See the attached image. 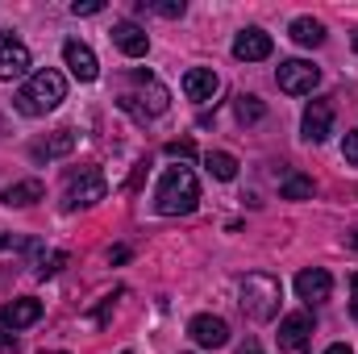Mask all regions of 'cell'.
<instances>
[{"instance_id": "cell-1", "label": "cell", "mask_w": 358, "mask_h": 354, "mask_svg": "<svg viewBox=\"0 0 358 354\" xmlns=\"http://www.w3.org/2000/svg\"><path fill=\"white\" fill-rule=\"evenodd\" d=\"M63 100H67V80H63L59 71L42 67V71H34V76L25 80V88L17 92V113H25V117H46V113L59 108Z\"/></svg>"}, {"instance_id": "cell-2", "label": "cell", "mask_w": 358, "mask_h": 354, "mask_svg": "<svg viewBox=\"0 0 358 354\" xmlns=\"http://www.w3.org/2000/svg\"><path fill=\"white\" fill-rule=\"evenodd\" d=\"M200 200V183H196V171L192 167H167L163 179H159V192H155V208L163 217H183L192 213Z\"/></svg>"}, {"instance_id": "cell-3", "label": "cell", "mask_w": 358, "mask_h": 354, "mask_svg": "<svg viewBox=\"0 0 358 354\" xmlns=\"http://www.w3.org/2000/svg\"><path fill=\"white\" fill-rule=\"evenodd\" d=\"M279 300H283V288H279L275 275L255 271V275L242 279V313H246L250 321H259V325L271 321V317L279 313Z\"/></svg>"}, {"instance_id": "cell-4", "label": "cell", "mask_w": 358, "mask_h": 354, "mask_svg": "<svg viewBox=\"0 0 358 354\" xmlns=\"http://www.w3.org/2000/svg\"><path fill=\"white\" fill-rule=\"evenodd\" d=\"M134 84H138V96H117V104H121L125 113H134L138 121L167 113V104H171V92L163 88L155 76H146V71H134Z\"/></svg>"}, {"instance_id": "cell-5", "label": "cell", "mask_w": 358, "mask_h": 354, "mask_svg": "<svg viewBox=\"0 0 358 354\" xmlns=\"http://www.w3.org/2000/svg\"><path fill=\"white\" fill-rule=\"evenodd\" d=\"M108 196V183L100 176V167H80L67 176V208H88V204H100Z\"/></svg>"}, {"instance_id": "cell-6", "label": "cell", "mask_w": 358, "mask_h": 354, "mask_svg": "<svg viewBox=\"0 0 358 354\" xmlns=\"http://www.w3.org/2000/svg\"><path fill=\"white\" fill-rule=\"evenodd\" d=\"M275 84H279V92H287V96H308V92L321 84V71L313 63H304V59H287V63H279Z\"/></svg>"}, {"instance_id": "cell-7", "label": "cell", "mask_w": 358, "mask_h": 354, "mask_svg": "<svg viewBox=\"0 0 358 354\" xmlns=\"http://www.w3.org/2000/svg\"><path fill=\"white\" fill-rule=\"evenodd\" d=\"M187 334H192V342H196V346H208V351H217V346H225V342H229V325H225L221 317H213V313L192 317V321H187Z\"/></svg>"}, {"instance_id": "cell-8", "label": "cell", "mask_w": 358, "mask_h": 354, "mask_svg": "<svg viewBox=\"0 0 358 354\" xmlns=\"http://www.w3.org/2000/svg\"><path fill=\"white\" fill-rule=\"evenodd\" d=\"M313 342V313H287L283 321H279V346L283 351H304Z\"/></svg>"}, {"instance_id": "cell-9", "label": "cell", "mask_w": 358, "mask_h": 354, "mask_svg": "<svg viewBox=\"0 0 358 354\" xmlns=\"http://www.w3.org/2000/svg\"><path fill=\"white\" fill-rule=\"evenodd\" d=\"M300 129H304L308 142H325L334 134V104L329 100H313L304 108V117H300Z\"/></svg>"}, {"instance_id": "cell-10", "label": "cell", "mask_w": 358, "mask_h": 354, "mask_svg": "<svg viewBox=\"0 0 358 354\" xmlns=\"http://www.w3.org/2000/svg\"><path fill=\"white\" fill-rule=\"evenodd\" d=\"M63 59H67V67H71V76L76 80H84L92 84L96 76H100V63H96V55H92L88 42H80V38H71V42H63Z\"/></svg>"}, {"instance_id": "cell-11", "label": "cell", "mask_w": 358, "mask_h": 354, "mask_svg": "<svg viewBox=\"0 0 358 354\" xmlns=\"http://www.w3.org/2000/svg\"><path fill=\"white\" fill-rule=\"evenodd\" d=\"M113 46H117L125 59H142V55L150 50V34H146L142 25H134V21H117V25H113Z\"/></svg>"}, {"instance_id": "cell-12", "label": "cell", "mask_w": 358, "mask_h": 354, "mask_svg": "<svg viewBox=\"0 0 358 354\" xmlns=\"http://www.w3.org/2000/svg\"><path fill=\"white\" fill-rule=\"evenodd\" d=\"M271 50H275V42L263 29H242L234 38V59H242V63H263V59H271Z\"/></svg>"}, {"instance_id": "cell-13", "label": "cell", "mask_w": 358, "mask_h": 354, "mask_svg": "<svg viewBox=\"0 0 358 354\" xmlns=\"http://www.w3.org/2000/svg\"><path fill=\"white\" fill-rule=\"evenodd\" d=\"M329 292H334V279H329V271H321V267H308V271H300V275H296V296H300V300H308V304H321V300H329Z\"/></svg>"}, {"instance_id": "cell-14", "label": "cell", "mask_w": 358, "mask_h": 354, "mask_svg": "<svg viewBox=\"0 0 358 354\" xmlns=\"http://www.w3.org/2000/svg\"><path fill=\"white\" fill-rule=\"evenodd\" d=\"M25 71H29V50H25V42L0 34V80H17V76H25Z\"/></svg>"}, {"instance_id": "cell-15", "label": "cell", "mask_w": 358, "mask_h": 354, "mask_svg": "<svg viewBox=\"0 0 358 354\" xmlns=\"http://www.w3.org/2000/svg\"><path fill=\"white\" fill-rule=\"evenodd\" d=\"M38 317H42V300H34V296L8 300V304L0 309V321H4V330H25V325H34Z\"/></svg>"}, {"instance_id": "cell-16", "label": "cell", "mask_w": 358, "mask_h": 354, "mask_svg": "<svg viewBox=\"0 0 358 354\" xmlns=\"http://www.w3.org/2000/svg\"><path fill=\"white\" fill-rule=\"evenodd\" d=\"M217 88H221V80H217L213 67H192V71L183 76V96H187V100H213Z\"/></svg>"}, {"instance_id": "cell-17", "label": "cell", "mask_w": 358, "mask_h": 354, "mask_svg": "<svg viewBox=\"0 0 358 354\" xmlns=\"http://www.w3.org/2000/svg\"><path fill=\"white\" fill-rule=\"evenodd\" d=\"M42 196H46L42 179H21V183H13V187H4V192H0V200H4L8 208H13V204H17V208H25V204H34V200H42Z\"/></svg>"}, {"instance_id": "cell-18", "label": "cell", "mask_w": 358, "mask_h": 354, "mask_svg": "<svg viewBox=\"0 0 358 354\" xmlns=\"http://www.w3.org/2000/svg\"><path fill=\"white\" fill-rule=\"evenodd\" d=\"M287 34H292L296 46H321V42H325V25H321L317 17H296Z\"/></svg>"}, {"instance_id": "cell-19", "label": "cell", "mask_w": 358, "mask_h": 354, "mask_svg": "<svg viewBox=\"0 0 358 354\" xmlns=\"http://www.w3.org/2000/svg\"><path fill=\"white\" fill-rule=\"evenodd\" d=\"M279 196L283 200H313V179L300 176V171H287L279 183Z\"/></svg>"}, {"instance_id": "cell-20", "label": "cell", "mask_w": 358, "mask_h": 354, "mask_svg": "<svg viewBox=\"0 0 358 354\" xmlns=\"http://www.w3.org/2000/svg\"><path fill=\"white\" fill-rule=\"evenodd\" d=\"M71 150H76V134H71V129H59V134H55L46 146H38L34 155H38V159H63V155H71Z\"/></svg>"}, {"instance_id": "cell-21", "label": "cell", "mask_w": 358, "mask_h": 354, "mask_svg": "<svg viewBox=\"0 0 358 354\" xmlns=\"http://www.w3.org/2000/svg\"><path fill=\"white\" fill-rule=\"evenodd\" d=\"M204 167H208L217 179H234L238 176V159L225 155V150H208V155H204Z\"/></svg>"}, {"instance_id": "cell-22", "label": "cell", "mask_w": 358, "mask_h": 354, "mask_svg": "<svg viewBox=\"0 0 358 354\" xmlns=\"http://www.w3.org/2000/svg\"><path fill=\"white\" fill-rule=\"evenodd\" d=\"M263 117H267V108H263L259 96H238V121L255 125V121H263Z\"/></svg>"}, {"instance_id": "cell-23", "label": "cell", "mask_w": 358, "mask_h": 354, "mask_svg": "<svg viewBox=\"0 0 358 354\" xmlns=\"http://www.w3.org/2000/svg\"><path fill=\"white\" fill-rule=\"evenodd\" d=\"M142 4H146L150 13L167 17V21H176V17H183V13H187V4H183V0H155V4H150V0H142Z\"/></svg>"}, {"instance_id": "cell-24", "label": "cell", "mask_w": 358, "mask_h": 354, "mask_svg": "<svg viewBox=\"0 0 358 354\" xmlns=\"http://www.w3.org/2000/svg\"><path fill=\"white\" fill-rule=\"evenodd\" d=\"M63 267H67V255H63V250H55V255H42V259H38V275H42V279H50V275H59Z\"/></svg>"}, {"instance_id": "cell-25", "label": "cell", "mask_w": 358, "mask_h": 354, "mask_svg": "<svg viewBox=\"0 0 358 354\" xmlns=\"http://www.w3.org/2000/svg\"><path fill=\"white\" fill-rule=\"evenodd\" d=\"M342 159L358 167V129H350V134H346V142H342Z\"/></svg>"}, {"instance_id": "cell-26", "label": "cell", "mask_w": 358, "mask_h": 354, "mask_svg": "<svg viewBox=\"0 0 358 354\" xmlns=\"http://www.w3.org/2000/svg\"><path fill=\"white\" fill-rule=\"evenodd\" d=\"M167 155H171V159H192V155H196V146H192L187 138H183V142H167Z\"/></svg>"}, {"instance_id": "cell-27", "label": "cell", "mask_w": 358, "mask_h": 354, "mask_svg": "<svg viewBox=\"0 0 358 354\" xmlns=\"http://www.w3.org/2000/svg\"><path fill=\"white\" fill-rule=\"evenodd\" d=\"M100 8H104V4H100V0H84V4H80V0H76V4H71V13H76V17H96V13H100Z\"/></svg>"}, {"instance_id": "cell-28", "label": "cell", "mask_w": 358, "mask_h": 354, "mask_svg": "<svg viewBox=\"0 0 358 354\" xmlns=\"http://www.w3.org/2000/svg\"><path fill=\"white\" fill-rule=\"evenodd\" d=\"M8 351H17V342H13V334L0 330V354H8Z\"/></svg>"}, {"instance_id": "cell-29", "label": "cell", "mask_w": 358, "mask_h": 354, "mask_svg": "<svg viewBox=\"0 0 358 354\" xmlns=\"http://www.w3.org/2000/svg\"><path fill=\"white\" fill-rule=\"evenodd\" d=\"M108 259H113V263H125V259H129V250H125V246H113V250H108Z\"/></svg>"}, {"instance_id": "cell-30", "label": "cell", "mask_w": 358, "mask_h": 354, "mask_svg": "<svg viewBox=\"0 0 358 354\" xmlns=\"http://www.w3.org/2000/svg\"><path fill=\"white\" fill-rule=\"evenodd\" d=\"M325 354H355V351H350L346 342H338V346H329V351H325Z\"/></svg>"}, {"instance_id": "cell-31", "label": "cell", "mask_w": 358, "mask_h": 354, "mask_svg": "<svg viewBox=\"0 0 358 354\" xmlns=\"http://www.w3.org/2000/svg\"><path fill=\"white\" fill-rule=\"evenodd\" d=\"M4 246H13V238H8V234H0V250H4Z\"/></svg>"}, {"instance_id": "cell-32", "label": "cell", "mask_w": 358, "mask_h": 354, "mask_svg": "<svg viewBox=\"0 0 358 354\" xmlns=\"http://www.w3.org/2000/svg\"><path fill=\"white\" fill-rule=\"evenodd\" d=\"M350 292H355V296H358V271H355V275H350Z\"/></svg>"}, {"instance_id": "cell-33", "label": "cell", "mask_w": 358, "mask_h": 354, "mask_svg": "<svg viewBox=\"0 0 358 354\" xmlns=\"http://www.w3.org/2000/svg\"><path fill=\"white\" fill-rule=\"evenodd\" d=\"M355 321H358V300H355Z\"/></svg>"}, {"instance_id": "cell-34", "label": "cell", "mask_w": 358, "mask_h": 354, "mask_svg": "<svg viewBox=\"0 0 358 354\" xmlns=\"http://www.w3.org/2000/svg\"><path fill=\"white\" fill-rule=\"evenodd\" d=\"M355 246H358V229H355Z\"/></svg>"}, {"instance_id": "cell-35", "label": "cell", "mask_w": 358, "mask_h": 354, "mask_svg": "<svg viewBox=\"0 0 358 354\" xmlns=\"http://www.w3.org/2000/svg\"><path fill=\"white\" fill-rule=\"evenodd\" d=\"M355 50H358V34H355Z\"/></svg>"}, {"instance_id": "cell-36", "label": "cell", "mask_w": 358, "mask_h": 354, "mask_svg": "<svg viewBox=\"0 0 358 354\" xmlns=\"http://www.w3.org/2000/svg\"><path fill=\"white\" fill-rule=\"evenodd\" d=\"M246 354H255V351H246Z\"/></svg>"}, {"instance_id": "cell-37", "label": "cell", "mask_w": 358, "mask_h": 354, "mask_svg": "<svg viewBox=\"0 0 358 354\" xmlns=\"http://www.w3.org/2000/svg\"><path fill=\"white\" fill-rule=\"evenodd\" d=\"M125 354H129V351H125Z\"/></svg>"}]
</instances>
